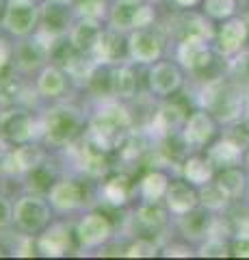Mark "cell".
Segmentation results:
<instances>
[{
	"label": "cell",
	"mask_w": 249,
	"mask_h": 260,
	"mask_svg": "<svg viewBox=\"0 0 249 260\" xmlns=\"http://www.w3.org/2000/svg\"><path fill=\"white\" fill-rule=\"evenodd\" d=\"M230 200H232V198L226 193V189H223V186L215 180V178H212L210 182H206V184L199 186V206L208 208L210 213L223 210V208L228 206Z\"/></svg>",
	"instance_id": "26"
},
{
	"label": "cell",
	"mask_w": 249,
	"mask_h": 260,
	"mask_svg": "<svg viewBox=\"0 0 249 260\" xmlns=\"http://www.w3.org/2000/svg\"><path fill=\"white\" fill-rule=\"evenodd\" d=\"M115 3H119V5H128V7H136V5L146 3V0H115Z\"/></svg>",
	"instance_id": "39"
},
{
	"label": "cell",
	"mask_w": 249,
	"mask_h": 260,
	"mask_svg": "<svg viewBox=\"0 0 249 260\" xmlns=\"http://www.w3.org/2000/svg\"><path fill=\"white\" fill-rule=\"evenodd\" d=\"M169 215L171 213L165 206V202H141L139 200V204L132 210V221L136 230L141 232L139 237H146V232H160L163 228H167Z\"/></svg>",
	"instance_id": "16"
},
{
	"label": "cell",
	"mask_w": 249,
	"mask_h": 260,
	"mask_svg": "<svg viewBox=\"0 0 249 260\" xmlns=\"http://www.w3.org/2000/svg\"><path fill=\"white\" fill-rule=\"evenodd\" d=\"M217 174V167L208 156H189L182 162V178H187L191 184H195L197 189L206 182H210Z\"/></svg>",
	"instance_id": "23"
},
{
	"label": "cell",
	"mask_w": 249,
	"mask_h": 260,
	"mask_svg": "<svg viewBox=\"0 0 249 260\" xmlns=\"http://www.w3.org/2000/svg\"><path fill=\"white\" fill-rule=\"evenodd\" d=\"M230 251L234 256H249V234H234Z\"/></svg>",
	"instance_id": "35"
},
{
	"label": "cell",
	"mask_w": 249,
	"mask_h": 260,
	"mask_svg": "<svg viewBox=\"0 0 249 260\" xmlns=\"http://www.w3.org/2000/svg\"><path fill=\"white\" fill-rule=\"evenodd\" d=\"M163 202L173 217H182L199 206V189L191 184L187 178H171Z\"/></svg>",
	"instance_id": "15"
},
{
	"label": "cell",
	"mask_w": 249,
	"mask_h": 260,
	"mask_svg": "<svg viewBox=\"0 0 249 260\" xmlns=\"http://www.w3.org/2000/svg\"><path fill=\"white\" fill-rule=\"evenodd\" d=\"M46 158H48L46 143L44 141H28V143L11 145L5 156L0 158V169L9 176L24 178L33 172L37 165H42Z\"/></svg>",
	"instance_id": "9"
},
{
	"label": "cell",
	"mask_w": 249,
	"mask_h": 260,
	"mask_svg": "<svg viewBox=\"0 0 249 260\" xmlns=\"http://www.w3.org/2000/svg\"><path fill=\"white\" fill-rule=\"evenodd\" d=\"M72 85H74V80L67 74V70L52 61H48L35 74V93L37 98H42L46 102L63 100L69 93Z\"/></svg>",
	"instance_id": "11"
},
{
	"label": "cell",
	"mask_w": 249,
	"mask_h": 260,
	"mask_svg": "<svg viewBox=\"0 0 249 260\" xmlns=\"http://www.w3.org/2000/svg\"><path fill=\"white\" fill-rule=\"evenodd\" d=\"M13 225V202L0 193V230Z\"/></svg>",
	"instance_id": "34"
},
{
	"label": "cell",
	"mask_w": 249,
	"mask_h": 260,
	"mask_svg": "<svg viewBox=\"0 0 249 260\" xmlns=\"http://www.w3.org/2000/svg\"><path fill=\"white\" fill-rule=\"evenodd\" d=\"M76 249L80 251H95L106 247L115 239V223L102 210H87L74 223Z\"/></svg>",
	"instance_id": "4"
},
{
	"label": "cell",
	"mask_w": 249,
	"mask_h": 260,
	"mask_svg": "<svg viewBox=\"0 0 249 260\" xmlns=\"http://www.w3.org/2000/svg\"><path fill=\"white\" fill-rule=\"evenodd\" d=\"M87 117L74 104H57L42 113V141L46 148L63 150L85 133Z\"/></svg>",
	"instance_id": "1"
},
{
	"label": "cell",
	"mask_w": 249,
	"mask_h": 260,
	"mask_svg": "<svg viewBox=\"0 0 249 260\" xmlns=\"http://www.w3.org/2000/svg\"><path fill=\"white\" fill-rule=\"evenodd\" d=\"M202 9H204V15H208L210 20L223 22V20H230L232 15H234L236 0H204Z\"/></svg>",
	"instance_id": "30"
},
{
	"label": "cell",
	"mask_w": 249,
	"mask_h": 260,
	"mask_svg": "<svg viewBox=\"0 0 249 260\" xmlns=\"http://www.w3.org/2000/svg\"><path fill=\"white\" fill-rule=\"evenodd\" d=\"M230 254V245L223 243V239H215V237H208L206 243H202L199 247V256H228Z\"/></svg>",
	"instance_id": "32"
},
{
	"label": "cell",
	"mask_w": 249,
	"mask_h": 260,
	"mask_svg": "<svg viewBox=\"0 0 249 260\" xmlns=\"http://www.w3.org/2000/svg\"><path fill=\"white\" fill-rule=\"evenodd\" d=\"M132 191H134V186L128 182V178L122 174H113L100 182V200L117 210L130 204Z\"/></svg>",
	"instance_id": "20"
},
{
	"label": "cell",
	"mask_w": 249,
	"mask_h": 260,
	"mask_svg": "<svg viewBox=\"0 0 249 260\" xmlns=\"http://www.w3.org/2000/svg\"><path fill=\"white\" fill-rule=\"evenodd\" d=\"M35 249L37 256L44 258H63L76 249V237H74V225L67 221L54 219V221L42 230L35 237Z\"/></svg>",
	"instance_id": "8"
},
{
	"label": "cell",
	"mask_w": 249,
	"mask_h": 260,
	"mask_svg": "<svg viewBox=\"0 0 249 260\" xmlns=\"http://www.w3.org/2000/svg\"><path fill=\"white\" fill-rule=\"evenodd\" d=\"M104 28H106V24H104V22L74 18V22H72V26H69L67 35H65V39H67V44L74 48L76 52L91 56L95 52V48H98L102 35H104Z\"/></svg>",
	"instance_id": "14"
},
{
	"label": "cell",
	"mask_w": 249,
	"mask_h": 260,
	"mask_svg": "<svg viewBox=\"0 0 249 260\" xmlns=\"http://www.w3.org/2000/svg\"><path fill=\"white\" fill-rule=\"evenodd\" d=\"M206 156L212 160V165L217 169H223V167L238 165L240 156H243V148H238L234 141H230L228 137H223V139H219L217 143H210Z\"/></svg>",
	"instance_id": "24"
},
{
	"label": "cell",
	"mask_w": 249,
	"mask_h": 260,
	"mask_svg": "<svg viewBox=\"0 0 249 260\" xmlns=\"http://www.w3.org/2000/svg\"><path fill=\"white\" fill-rule=\"evenodd\" d=\"M111 83H113V98L128 102L139 93V78H136V65L130 61H122L111 65Z\"/></svg>",
	"instance_id": "19"
},
{
	"label": "cell",
	"mask_w": 249,
	"mask_h": 260,
	"mask_svg": "<svg viewBox=\"0 0 249 260\" xmlns=\"http://www.w3.org/2000/svg\"><path fill=\"white\" fill-rule=\"evenodd\" d=\"M160 251H163V247H160L154 239L136 237L130 245L124 247V256L126 258H154L160 254Z\"/></svg>",
	"instance_id": "29"
},
{
	"label": "cell",
	"mask_w": 249,
	"mask_h": 260,
	"mask_svg": "<svg viewBox=\"0 0 249 260\" xmlns=\"http://www.w3.org/2000/svg\"><path fill=\"white\" fill-rule=\"evenodd\" d=\"M178 225L182 234L191 241H202L208 239L212 232V217H210V210L204 208V206H197L193 208L191 213L178 217Z\"/></svg>",
	"instance_id": "22"
},
{
	"label": "cell",
	"mask_w": 249,
	"mask_h": 260,
	"mask_svg": "<svg viewBox=\"0 0 249 260\" xmlns=\"http://www.w3.org/2000/svg\"><path fill=\"white\" fill-rule=\"evenodd\" d=\"M52 162L50 160H44L42 165H37L33 172H30L28 176H24V180H26V186L28 191H37V193H48V189L54 184V180H57V169L50 167Z\"/></svg>",
	"instance_id": "27"
},
{
	"label": "cell",
	"mask_w": 249,
	"mask_h": 260,
	"mask_svg": "<svg viewBox=\"0 0 249 260\" xmlns=\"http://www.w3.org/2000/svg\"><path fill=\"white\" fill-rule=\"evenodd\" d=\"M169 182H171V176L167 172H163V169H150L134 184V193L139 195L141 202H163L167 189H169Z\"/></svg>",
	"instance_id": "21"
},
{
	"label": "cell",
	"mask_w": 249,
	"mask_h": 260,
	"mask_svg": "<svg viewBox=\"0 0 249 260\" xmlns=\"http://www.w3.org/2000/svg\"><path fill=\"white\" fill-rule=\"evenodd\" d=\"M202 3H204V0H171L173 7L184 9V11H189V9H193V7H197V5H202Z\"/></svg>",
	"instance_id": "37"
},
{
	"label": "cell",
	"mask_w": 249,
	"mask_h": 260,
	"mask_svg": "<svg viewBox=\"0 0 249 260\" xmlns=\"http://www.w3.org/2000/svg\"><path fill=\"white\" fill-rule=\"evenodd\" d=\"M146 85L154 98L169 100L184 85V68L175 59H160L146 68Z\"/></svg>",
	"instance_id": "7"
},
{
	"label": "cell",
	"mask_w": 249,
	"mask_h": 260,
	"mask_svg": "<svg viewBox=\"0 0 249 260\" xmlns=\"http://www.w3.org/2000/svg\"><path fill=\"white\" fill-rule=\"evenodd\" d=\"M48 202L54 210L57 217H65L80 210L85 206V186L76 178H69V176H59L54 184L48 189L46 193Z\"/></svg>",
	"instance_id": "10"
},
{
	"label": "cell",
	"mask_w": 249,
	"mask_h": 260,
	"mask_svg": "<svg viewBox=\"0 0 249 260\" xmlns=\"http://www.w3.org/2000/svg\"><path fill=\"white\" fill-rule=\"evenodd\" d=\"M165 54V37L150 28H134L126 35V59L136 68H150L152 63L163 59Z\"/></svg>",
	"instance_id": "6"
},
{
	"label": "cell",
	"mask_w": 249,
	"mask_h": 260,
	"mask_svg": "<svg viewBox=\"0 0 249 260\" xmlns=\"http://www.w3.org/2000/svg\"><path fill=\"white\" fill-rule=\"evenodd\" d=\"M189 254H191L189 247H180V245L163 247V256H189Z\"/></svg>",
	"instance_id": "36"
},
{
	"label": "cell",
	"mask_w": 249,
	"mask_h": 260,
	"mask_svg": "<svg viewBox=\"0 0 249 260\" xmlns=\"http://www.w3.org/2000/svg\"><path fill=\"white\" fill-rule=\"evenodd\" d=\"M175 61L184 70L204 74V72L215 63V52L210 50L206 37L202 35H184L180 44L175 46Z\"/></svg>",
	"instance_id": "12"
},
{
	"label": "cell",
	"mask_w": 249,
	"mask_h": 260,
	"mask_svg": "<svg viewBox=\"0 0 249 260\" xmlns=\"http://www.w3.org/2000/svg\"><path fill=\"white\" fill-rule=\"evenodd\" d=\"M249 37V24L238 20V18H230L223 20L221 26L215 32V42H217V50L221 54H236L243 44Z\"/></svg>",
	"instance_id": "17"
},
{
	"label": "cell",
	"mask_w": 249,
	"mask_h": 260,
	"mask_svg": "<svg viewBox=\"0 0 249 260\" xmlns=\"http://www.w3.org/2000/svg\"><path fill=\"white\" fill-rule=\"evenodd\" d=\"M13 68V44L11 37H0V74Z\"/></svg>",
	"instance_id": "33"
},
{
	"label": "cell",
	"mask_w": 249,
	"mask_h": 260,
	"mask_svg": "<svg viewBox=\"0 0 249 260\" xmlns=\"http://www.w3.org/2000/svg\"><path fill=\"white\" fill-rule=\"evenodd\" d=\"M42 13L44 0H7L0 28L11 39L30 37L42 26Z\"/></svg>",
	"instance_id": "3"
},
{
	"label": "cell",
	"mask_w": 249,
	"mask_h": 260,
	"mask_svg": "<svg viewBox=\"0 0 249 260\" xmlns=\"http://www.w3.org/2000/svg\"><path fill=\"white\" fill-rule=\"evenodd\" d=\"M245 162L249 165V148H247V154H245Z\"/></svg>",
	"instance_id": "41"
},
{
	"label": "cell",
	"mask_w": 249,
	"mask_h": 260,
	"mask_svg": "<svg viewBox=\"0 0 249 260\" xmlns=\"http://www.w3.org/2000/svg\"><path fill=\"white\" fill-rule=\"evenodd\" d=\"M5 3H7V0H0V22H3V13H5Z\"/></svg>",
	"instance_id": "40"
},
{
	"label": "cell",
	"mask_w": 249,
	"mask_h": 260,
	"mask_svg": "<svg viewBox=\"0 0 249 260\" xmlns=\"http://www.w3.org/2000/svg\"><path fill=\"white\" fill-rule=\"evenodd\" d=\"M156 22V7L150 5L148 0L141 5L132 7V18H130V30L134 28H150Z\"/></svg>",
	"instance_id": "31"
},
{
	"label": "cell",
	"mask_w": 249,
	"mask_h": 260,
	"mask_svg": "<svg viewBox=\"0 0 249 260\" xmlns=\"http://www.w3.org/2000/svg\"><path fill=\"white\" fill-rule=\"evenodd\" d=\"M111 7H113L111 0H76V3L72 5V11H74V18L98 20V22L106 24Z\"/></svg>",
	"instance_id": "25"
},
{
	"label": "cell",
	"mask_w": 249,
	"mask_h": 260,
	"mask_svg": "<svg viewBox=\"0 0 249 260\" xmlns=\"http://www.w3.org/2000/svg\"><path fill=\"white\" fill-rule=\"evenodd\" d=\"M215 180L219 182V184L223 186V189H226V193L230 195L232 200H236L238 195L245 191V184H247L245 174L240 172V167H236V165H232V167H223V169H217Z\"/></svg>",
	"instance_id": "28"
},
{
	"label": "cell",
	"mask_w": 249,
	"mask_h": 260,
	"mask_svg": "<svg viewBox=\"0 0 249 260\" xmlns=\"http://www.w3.org/2000/svg\"><path fill=\"white\" fill-rule=\"evenodd\" d=\"M126 35L128 32H122V30H115V28L106 26L98 48H95V52L91 54L93 61L104 63V65H115V63L128 61L126 59Z\"/></svg>",
	"instance_id": "18"
},
{
	"label": "cell",
	"mask_w": 249,
	"mask_h": 260,
	"mask_svg": "<svg viewBox=\"0 0 249 260\" xmlns=\"http://www.w3.org/2000/svg\"><path fill=\"white\" fill-rule=\"evenodd\" d=\"M0 137L9 145L42 141V117L22 107L0 111Z\"/></svg>",
	"instance_id": "5"
},
{
	"label": "cell",
	"mask_w": 249,
	"mask_h": 260,
	"mask_svg": "<svg viewBox=\"0 0 249 260\" xmlns=\"http://www.w3.org/2000/svg\"><path fill=\"white\" fill-rule=\"evenodd\" d=\"M217 137V117L208 109H197L182 124V141L187 148L204 150Z\"/></svg>",
	"instance_id": "13"
},
{
	"label": "cell",
	"mask_w": 249,
	"mask_h": 260,
	"mask_svg": "<svg viewBox=\"0 0 249 260\" xmlns=\"http://www.w3.org/2000/svg\"><path fill=\"white\" fill-rule=\"evenodd\" d=\"M46 3H52V5H59V7H72L76 0H46Z\"/></svg>",
	"instance_id": "38"
},
{
	"label": "cell",
	"mask_w": 249,
	"mask_h": 260,
	"mask_svg": "<svg viewBox=\"0 0 249 260\" xmlns=\"http://www.w3.org/2000/svg\"><path fill=\"white\" fill-rule=\"evenodd\" d=\"M54 210L46 193L24 191L13 200V225L22 234L37 237L42 230L54 221Z\"/></svg>",
	"instance_id": "2"
}]
</instances>
